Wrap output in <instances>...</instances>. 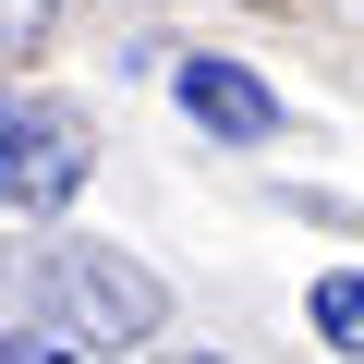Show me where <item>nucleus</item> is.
Here are the masks:
<instances>
[{
    "instance_id": "nucleus-2",
    "label": "nucleus",
    "mask_w": 364,
    "mask_h": 364,
    "mask_svg": "<svg viewBox=\"0 0 364 364\" xmlns=\"http://www.w3.org/2000/svg\"><path fill=\"white\" fill-rule=\"evenodd\" d=\"M37 291L73 304V340H97V352H146L158 316H170V291H158L134 255H109V243H49V255H37Z\"/></svg>"
},
{
    "instance_id": "nucleus-6",
    "label": "nucleus",
    "mask_w": 364,
    "mask_h": 364,
    "mask_svg": "<svg viewBox=\"0 0 364 364\" xmlns=\"http://www.w3.org/2000/svg\"><path fill=\"white\" fill-rule=\"evenodd\" d=\"M49 25V0H0V49H13V37H37Z\"/></svg>"
},
{
    "instance_id": "nucleus-3",
    "label": "nucleus",
    "mask_w": 364,
    "mask_h": 364,
    "mask_svg": "<svg viewBox=\"0 0 364 364\" xmlns=\"http://www.w3.org/2000/svg\"><path fill=\"white\" fill-rule=\"evenodd\" d=\"M170 85H182V109H195L207 134H231V146H267V134H279V97H267L243 61H182Z\"/></svg>"
},
{
    "instance_id": "nucleus-4",
    "label": "nucleus",
    "mask_w": 364,
    "mask_h": 364,
    "mask_svg": "<svg viewBox=\"0 0 364 364\" xmlns=\"http://www.w3.org/2000/svg\"><path fill=\"white\" fill-rule=\"evenodd\" d=\"M316 340L328 352H364V279H316Z\"/></svg>"
},
{
    "instance_id": "nucleus-5",
    "label": "nucleus",
    "mask_w": 364,
    "mask_h": 364,
    "mask_svg": "<svg viewBox=\"0 0 364 364\" xmlns=\"http://www.w3.org/2000/svg\"><path fill=\"white\" fill-rule=\"evenodd\" d=\"M0 364H85V352H61V328H0Z\"/></svg>"
},
{
    "instance_id": "nucleus-1",
    "label": "nucleus",
    "mask_w": 364,
    "mask_h": 364,
    "mask_svg": "<svg viewBox=\"0 0 364 364\" xmlns=\"http://www.w3.org/2000/svg\"><path fill=\"white\" fill-rule=\"evenodd\" d=\"M97 182V122L49 85H0V207L13 219H61Z\"/></svg>"
}]
</instances>
